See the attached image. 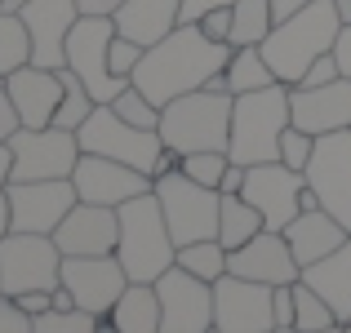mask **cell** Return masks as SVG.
<instances>
[{"label":"cell","mask_w":351,"mask_h":333,"mask_svg":"<svg viewBox=\"0 0 351 333\" xmlns=\"http://www.w3.org/2000/svg\"><path fill=\"white\" fill-rule=\"evenodd\" d=\"M338 32H343V18H338L334 0H316V5L289 14L285 23H276L271 36H267L258 49H263L267 67L276 71V80L293 89L302 76H307L311 62L325 58V53H334Z\"/></svg>","instance_id":"cell-2"},{"label":"cell","mask_w":351,"mask_h":333,"mask_svg":"<svg viewBox=\"0 0 351 333\" xmlns=\"http://www.w3.org/2000/svg\"><path fill=\"white\" fill-rule=\"evenodd\" d=\"M160 298V333H214V284L200 275L169 267L156 280Z\"/></svg>","instance_id":"cell-12"},{"label":"cell","mask_w":351,"mask_h":333,"mask_svg":"<svg viewBox=\"0 0 351 333\" xmlns=\"http://www.w3.org/2000/svg\"><path fill=\"white\" fill-rule=\"evenodd\" d=\"M120 214V240H116V258L125 267V275L134 284H156L173 262H178V245L169 236L165 209L156 200V191L134 196L116 209Z\"/></svg>","instance_id":"cell-3"},{"label":"cell","mask_w":351,"mask_h":333,"mask_svg":"<svg viewBox=\"0 0 351 333\" xmlns=\"http://www.w3.org/2000/svg\"><path fill=\"white\" fill-rule=\"evenodd\" d=\"M9 169H14V156H9V143H0V187H9Z\"/></svg>","instance_id":"cell-51"},{"label":"cell","mask_w":351,"mask_h":333,"mask_svg":"<svg viewBox=\"0 0 351 333\" xmlns=\"http://www.w3.org/2000/svg\"><path fill=\"white\" fill-rule=\"evenodd\" d=\"M0 333H32V316L5 293H0Z\"/></svg>","instance_id":"cell-40"},{"label":"cell","mask_w":351,"mask_h":333,"mask_svg":"<svg viewBox=\"0 0 351 333\" xmlns=\"http://www.w3.org/2000/svg\"><path fill=\"white\" fill-rule=\"evenodd\" d=\"M223 76H227V94H254V89L280 85V80H276V71L267 67V58H263V49H258V45H249V49H232Z\"/></svg>","instance_id":"cell-28"},{"label":"cell","mask_w":351,"mask_h":333,"mask_svg":"<svg viewBox=\"0 0 351 333\" xmlns=\"http://www.w3.org/2000/svg\"><path fill=\"white\" fill-rule=\"evenodd\" d=\"M302 284H311V289L334 307L338 325H347V320H351V236L329 258L302 267Z\"/></svg>","instance_id":"cell-25"},{"label":"cell","mask_w":351,"mask_h":333,"mask_svg":"<svg viewBox=\"0 0 351 333\" xmlns=\"http://www.w3.org/2000/svg\"><path fill=\"white\" fill-rule=\"evenodd\" d=\"M9 156H14V169L9 182H49V178H71L80 160V138L71 129H18L9 138Z\"/></svg>","instance_id":"cell-10"},{"label":"cell","mask_w":351,"mask_h":333,"mask_svg":"<svg viewBox=\"0 0 351 333\" xmlns=\"http://www.w3.org/2000/svg\"><path fill=\"white\" fill-rule=\"evenodd\" d=\"M347 325H351V320H347Z\"/></svg>","instance_id":"cell-59"},{"label":"cell","mask_w":351,"mask_h":333,"mask_svg":"<svg viewBox=\"0 0 351 333\" xmlns=\"http://www.w3.org/2000/svg\"><path fill=\"white\" fill-rule=\"evenodd\" d=\"M227 58H232V45L209 40L196 23H178L165 40H156L143 53V62H138L129 85L143 89L156 107H169L173 98L205 89L227 67Z\"/></svg>","instance_id":"cell-1"},{"label":"cell","mask_w":351,"mask_h":333,"mask_svg":"<svg viewBox=\"0 0 351 333\" xmlns=\"http://www.w3.org/2000/svg\"><path fill=\"white\" fill-rule=\"evenodd\" d=\"M196 27L209 36V40H223V45H227V36H232V5H227V9H214V14H205Z\"/></svg>","instance_id":"cell-42"},{"label":"cell","mask_w":351,"mask_h":333,"mask_svg":"<svg viewBox=\"0 0 351 333\" xmlns=\"http://www.w3.org/2000/svg\"><path fill=\"white\" fill-rule=\"evenodd\" d=\"M53 311H76V302H71V293L62 289V284L53 289Z\"/></svg>","instance_id":"cell-52"},{"label":"cell","mask_w":351,"mask_h":333,"mask_svg":"<svg viewBox=\"0 0 351 333\" xmlns=\"http://www.w3.org/2000/svg\"><path fill=\"white\" fill-rule=\"evenodd\" d=\"M289 125H298L302 134H343L351 129V80L338 76L320 89H289Z\"/></svg>","instance_id":"cell-19"},{"label":"cell","mask_w":351,"mask_h":333,"mask_svg":"<svg viewBox=\"0 0 351 333\" xmlns=\"http://www.w3.org/2000/svg\"><path fill=\"white\" fill-rule=\"evenodd\" d=\"M240 196L263 214L267 231H285L293 218L302 214V209H307V173L289 169V164H280V160L249 164Z\"/></svg>","instance_id":"cell-11"},{"label":"cell","mask_w":351,"mask_h":333,"mask_svg":"<svg viewBox=\"0 0 351 333\" xmlns=\"http://www.w3.org/2000/svg\"><path fill=\"white\" fill-rule=\"evenodd\" d=\"M94 333H120V329H116V325H112V320H107V316H103V320H98V325H94Z\"/></svg>","instance_id":"cell-55"},{"label":"cell","mask_w":351,"mask_h":333,"mask_svg":"<svg viewBox=\"0 0 351 333\" xmlns=\"http://www.w3.org/2000/svg\"><path fill=\"white\" fill-rule=\"evenodd\" d=\"M116 240H120V214L107 205H85V200H76L71 214L53 231V245L62 249V258L116 254Z\"/></svg>","instance_id":"cell-21"},{"label":"cell","mask_w":351,"mask_h":333,"mask_svg":"<svg viewBox=\"0 0 351 333\" xmlns=\"http://www.w3.org/2000/svg\"><path fill=\"white\" fill-rule=\"evenodd\" d=\"M112 36H116L112 18H89V14H80L76 27H71V36H67V67L85 80V89L94 94L98 107H112L116 98L129 89V80L112 76V67H107Z\"/></svg>","instance_id":"cell-9"},{"label":"cell","mask_w":351,"mask_h":333,"mask_svg":"<svg viewBox=\"0 0 351 333\" xmlns=\"http://www.w3.org/2000/svg\"><path fill=\"white\" fill-rule=\"evenodd\" d=\"M9 209H14V231H32V236H53L58 222L76 205V187L71 178H49V182H9Z\"/></svg>","instance_id":"cell-17"},{"label":"cell","mask_w":351,"mask_h":333,"mask_svg":"<svg viewBox=\"0 0 351 333\" xmlns=\"http://www.w3.org/2000/svg\"><path fill=\"white\" fill-rule=\"evenodd\" d=\"M5 94L14 98L23 129H49L53 116H58V103H62V80H58V71L27 62V67L5 76Z\"/></svg>","instance_id":"cell-22"},{"label":"cell","mask_w":351,"mask_h":333,"mask_svg":"<svg viewBox=\"0 0 351 333\" xmlns=\"http://www.w3.org/2000/svg\"><path fill=\"white\" fill-rule=\"evenodd\" d=\"M80 9L76 0H27L23 5V23L32 32V62L36 67H67V36L76 27Z\"/></svg>","instance_id":"cell-20"},{"label":"cell","mask_w":351,"mask_h":333,"mask_svg":"<svg viewBox=\"0 0 351 333\" xmlns=\"http://www.w3.org/2000/svg\"><path fill=\"white\" fill-rule=\"evenodd\" d=\"M347 236H351V231H347L334 214H325L320 205H316V209H302V214L293 218L289 227H285V240H289L298 267H311V262H320V258H329Z\"/></svg>","instance_id":"cell-23"},{"label":"cell","mask_w":351,"mask_h":333,"mask_svg":"<svg viewBox=\"0 0 351 333\" xmlns=\"http://www.w3.org/2000/svg\"><path fill=\"white\" fill-rule=\"evenodd\" d=\"M112 111L120 120H129V125H138V129H160V107H156L143 89H134V85L112 103Z\"/></svg>","instance_id":"cell-35"},{"label":"cell","mask_w":351,"mask_h":333,"mask_svg":"<svg viewBox=\"0 0 351 333\" xmlns=\"http://www.w3.org/2000/svg\"><path fill=\"white\" fill-rule=\"evenodd\" d=\"M338 333H351V325H338Z\"/></svg>","instance_id":"cell-57"},{"label":"cell","mask_w":351,"mask_h":333,"mask_svg":"<svg viewBox=\"0 0 351 333\" xmlns=\"http://www.w3.org/2000/svg\"><path fill=\"white\" fill-rule=\"evenodd\" d=\"M293 329H307V333H320V329H338V316L325 298H320L311 284H293Z\"/></svg>","instance_id":"cell-33"},{"label":"cell","mask_w":351,"mask_h":333,"mask_svg":"<svg viewBox=\"0 0 351 333\" xmlns=\"http://www.w3.org/2000/svg\"><path fill=\"white\" fill-rule=\"evenodd\" d=\"M129 275L120 267L116 254H98V258H62V289L71 293L76 311H89V316L103 320L107 311L120 302V293L129 289Z\"/></svg>","instance_id":"cell-15"},{"label":"cell","mask_w":351,"mask_h":333,"mask_svg":"<svg viewBox=\"0 0 351 333\" xmlns=\"http://www.w3.org/2000/svg\"><path fill=\"white\" fill-rule=\"evenodd\" d=\"M156 200L165 209L173 245H196V240H218V209H223V191L191 182L182 169L160 173L156 178Z\"/></svg>","instance_id":"cell-7"},{"label":"cell","mask_w":351,"mask_h":333,"mask_svg":"<svg viewBox=\"0 0 351 333\" xmlns=\"http://www.w3.org/2000/svg\"><path fill=\"white\" fill-rule=\"evenodd\" d=\"M276 333H307V329H276ZM320 333H338V329H320Z\"/></svg>","instance_id":"cell-56"},{"label":"cell","mask_w":351,"mask_h":333,"mask_svg":"<svg viewBox=\"0 0 351 333\" xmlns=\"http://www.w3.org/2000/svg\"><path fill=\"white\" fill-rule=\"evenodd\" d=\"M58 80H62V103H58V116H53V125L76 134V129L85 125L89 116H94L98 103H94V94L85 89V80H80L71 67H58Z\"/></svg>","instance_id":"cell-30"},{"label":"cell","mask_w":351,"mask_h":333,"mask_svg":"<svg viewBox=\"0 0 351 333\" xmlns=\"http://www.w3.org/2000/svg\"><path fill=\"white\" fill-rule=\"evenodd\" d=\"M14 231V209H9V191L0 187V240Z\"/></svg>","instance_id":"cell-50"},{"label":"cell","mask_w":351,"mask_h":333,"mask_svg":"<svg viewBox=\"0 0 351 333\" xmlns=\"http://www.w3.org/2000/svg\"><path fill=\"white\" fill-rule=\"evenodd\" d=\"M98 316L89 311H45L32 320V333H94Z\"/></svg>","instance_id":"cell-36"},{"label":"cell","mask_w":351,"mask_h":333,"mask_svg":"<svg viewBox=\"0 0 351 333\" xmlns=\"http://www.w3.org/2000/svg\"><path fill=\"white\" fill-rule=\"evenodd\" d=\"M62 284V249L53 236H32V231H9L0 240V293H53Z\"/></svg>","instance_id":"cell-8"},{"label":"cell","mask_w":351,"mask_h":333,"mask_svg":"<svg viewBox=\"0 0 351 333\" xmlns=\"http://www.w3.org/2000/svg\"><path fill=\"white\" fill-rule=\"evenodd\" d=\"M307 5H316V0H271V14H276V23H285L289 14H298Z\"/></svg>","instance_id":"cell-49"},{"label":"cell","mask_w":351,"mask_h":333,"mask_svg":"<svg viewBox=\"0 0 351 333\" xmlns=\"http://www.w3.org/2000/svg\"><path fill=\"white\" fill-rule=\"evenodd\" d=\"M23 5H27V0H0V9H5V14H23Z\"/></svg>","instance_id":"cell-54"},{"label":"cell","mask_w":351,"mask_h":333,"mask_svg":"<svg viewBox=\"0 0 351 333\" xmlns=\"http://www.w3.org/2000/svg\"><path fill=\"white\" fill-rule=\"evenodd\" d=\"M271 284L240 280L227 271L214 280V333H276Z\"/></svg>","instance_id":"cell-14"},{"label":"cell","mask_w":351,"mask_h":333,"mask_svg":"<svg viewBox=\"0 0 351 333\" xmlns=\"http://www.w3.org/2000/svg\"><path fill=\"white\" fill-rule=\"evenodd\" d=\"M289 129V85H267L254 94H236L232 103V164H271L280 160V134Z\"/></svg>","instance_id":"cell-4"},{"label":"cell","mask_w":351,"mask_h":333,"mask_svg":"<svg viewBox=\"0 0 351 333\" xmlns=\"http://www.w3.org/2000/svg\"><path fill=\"white\" fill-rule=\"evenodd\" d=\"M32 62V32H27L23 14H5L0 9V71H18Z\"/></svg>","instance_id":"cell-32"},{"label":"cell","mask_w":351,"mask_h":333,"mask_svg":"<svg viewBox=\"0 0 351 333\" xmlns=\"http://www.w3.org/2000/svg\"><path fill=\"white\" fill-rule=\"evenodd\" d=\"M120 5H125V0H76V9L89 14V18H112Z\"/></svg>","instance_id":"cell-47"},{"label":"cell","mask_w":351,"mask_h":333,"mask_svg":"<svg viewBox=\"0 0 351 333\" xmlns=\"http://www.w3.org/2000/svg\"><path fill=\"white\" fill-rule=\"evenodd\" d=\"M338 76H343V71H338V58H334V53H325V58H316L307 67V76H302L298 85L302 89H320V85H329V80H338Z\"/></svg>","instance_id":"cell-39"},{"label":"cell","mask_w":351,"mask_h":333,"mask_svg":"<svg viewBox=\"0 0 351 333\" xmlns=\"http://www.w3.org/2000/svg\"><path fill=\"white\" fill-rule=\"evenodd\" d=\"M107 320L120 333H160V298H156V284H129L120 293V302L107 311Z\"/></svg>","instance_id":"cell-26"},{"label":"cell","mask_w":351,"mask_h":333,"mask_svg":"<svg viewBox=\"0 0 351 333\" xmlns=\"http://www.w3.org/2000/svg\"><path fill=\"white\" fill-rule=\"evenodd\" d=\"M276 27V14H271V0H236L232 5V36L227 45L232 49H249V45H263Z\"/></svg>","instance_id":"cell-29"},{"label":"cell","mask_w":351,"mask_h":333,"mask_svg":"<svg viewBox=\"0 0 351 333\" xmlns=\"http://www.w3.org/2000/svg\"><path fill=\"white\" fill-rule=\"evenodd\" d=\"M71 187L85 205H107V209H120L125 200L134 196H147L156 187V178H147L143 169H129L120 160H107V156H89L80 151L76 169H71Z\"/></svg>","instance_id":"cell-16"},{"label":"cell","mask_w":351,"mask_h":333,"mask_svg":"<svg viewBox=\"0 0 351 333\" xmlns=\"http://www.w3.org/2000/svg\"><path fill=\"white\" fill-rule=\"evenodd\" d=\"M258 231H267L263 214H258L245 196H223V209H218V245L232 254V249L249 245Z\"/></svg>","instance_id":"cell-27"},{"label":"cell","mask_w":351,"mask_h":333,"mask_svg":"<svg viewBox=\"0 0 351 333\" xmlns=\"http://www.w3.org/2000/svg\"><path fill=\"white\" fill-rule=\"evenodd\" d=\"M143 45L138 40H129V36H112V49H107V67H112V76L120 80H134V71H138V62H143Z\"/></svg>","instance_id":"cell-38"},{"label":"cell","mask_w":351,"mask_h":333,"mask_svg":"<svg viewBox=\"0 0 351 333\" xmlns=\"http://www.w3.org/2000/svg\"><path fill=\"white\" fill-rule=\"evenodd\" d=\"M232 103H236V94H223V89H209V85L196 89V94L173 98L169 107H160V143L178 156L227 151Z\"/></svg>","instance_id":"cell-5"},{"label":"cell","mask_w":351,"mask_h":333,"mask_svg":"<svg viewBox=\"0 0 351 333\" xmlns=\"http://www.w3.org/2000/svg\"><path fill=\"white\" fill-rule=\"evenodd\" d=\"M227 271L240 275V280L271 284V289H276V284L302 280V267H298V258H293L285 231H258L249 245L232 249V258H227Z\"/></svg>","instance_id":"cell-18"},{"label":"cell","mask_w":351,"mask_h":333,"mask_svg":"<svg viewBox=\"0 0 351 333\" xmlns=\"http://www.w3.org/2000/svg\"><path fill=\"white\" fill-rule=\"evenodd\" d=\"M18 129H23V120H18V107H14V98L0 89V143H9Z\"/></svg>","instance_id":"cell-44"},{"label":"cell","mask_w":351,"mask_h":333,"mask_svg":"<svg viewBox=\"0 0 351 333\" xmlns=\"http://www.w3.org/2000/svg\"><path fill=\"white\" fill-rule=\"evenodd\" d=\"M311 151H316V138H311V134H302L298 125H289V129L280 134V164H289V169L307 173Z\"/></svg>","instance_id":"cell-37"},{"label":"cell","mask_w":351,"mask_h":333,"mask_svg":"<svg viewBox=\"0 0 351 333\" xmlns=\"http://www.w3.org/2000/svg\"><path fill=\"white\" fill-rule=\"evenodd\" d=\"M227 258L232 254H227L218 240H196V245H178V262L173 267H182V271L200 275L205 284H214V280L227 275Z\"/></svg>","instance_id":"cell-31"},{"label":"cell","mask_w":351,"mask_h":333,"mask_svg":"<svg viewBox=\"0 0 351 333\" xmlns=\"http://www.w3.org/2000/svg\"><path fill=\"white\" fill-rule=\"evenodd\" d=\"M293 284H298V280H293ZM293 284H276V293H271L276 329H293Z\"/></svg>","instance_id":"cell-41"},{"label":"cell","mask_w":351,"mask_h":333,"mask_svg":"<svg viewBox=\"0 0 351 333\" xmlns=\"http://www.w3.org/2000/svg\"><path fill=\"white\" fill-rule=\"evenodd\" d=\"M0 89H5V71H0Z\"/></svg>","instance_id":"cell-58"},{"label":"cell","mask_w":351,"mask_h":333,"mask_svg":"<svg viewBox=\"0 0 351 333\" xmlns=\"http://www.w3.org/2000/svg\"><path fill=\"white\" fill-rule=\"evenodd\" d=\"M14 302H18V307H23L32 320H36V316H45V311H53V293H45V289H36V293H18Z\"/></svg>","instance_id":"cell-45"},{"label":"cell","mask_w":351,"mask_h":333,"mask_svg":"<svg viewBox=\"0 0 351 333\" xmlns=\"http://www.w3.org/2000/svg\"><path fill=\"white\" fill-rule=\"evenodd\" d=\"M307 187L316 191L320 209L334 214L351 231V129L343 134H320L307 164Z\"/></svg>","instance_id":"cell-13"},{"label":"cell","mask_w":351,"mask_h":333,"mask_svg":"<svg viewBox=\"0 0 351 333\" xmlns=\"http://www.w3.org/2000/svg\"><path fill=\"white\" fill-rule=\"evenodd\" d=\"M227 5H236V0H182V5H178V23H200L205 14L227 9Z\"/></svg>","instance_id":"cell-43"},{"label":"cell","mask_w":351,"mask_h":333,"mask_svg":"<svg viewBox=\"0 0 351 333\" xmlns=\"http://www.w3.org/2000/svg\"><path fill=\"white\" fill-rule=\"evenodd\" d=\"M240 187H245V164H232V169L223 173V182H218V191H223V196H240Z\"/></svg>","instance_id":"cell-48"},{"label":"cell","mask_w":351,"mask_h":333,"mask_svg":"<svg viewBox=\"0 0 351 333\" xmlns=\"http://www.w3.org/2000/svg\"><path fill=\"white\" fill-rule=\"evenodd\" d=\"M334 9H338V18H343V27H351V0H334Z\"/></svg>","instance_id":"cell-53"},{"label":"cell","mask_w":351,"mask_h":333,"mask_svg":"<svg viewBox=\"0 0 351 333\" xmlns=\"http://www.w3.org/2000/svg\"><path fill=\"white\" fill-rule=\"evenodd\" d=\"M334 58H338V71L351 80V27H343L338 32V40H334Z\"/></svg>","instance_id":"cell-46"},{"label":"cell","mask_w":351,"mask_h":333,"mask_svg":"<svg viewBox=\"0 0 351 333\" xmlns=\"http://www.w3.org/2000/svg\"><path fill=\"white\" fill-rule=\"evenodd\" d=\"M178 5L182 0H125L112 14L116 36H129V40H138L143 49H152L156 40H165V36L178 27Z\"/></svg>","instance_id":"cell-24"},{"label":"cell","mask_w":351,"mask_h":333,"mask_svg":"<svg viewBox=\"0 0 351 333\" xmlns=\"http://www.w3.org/2000/svg\"><path fill=\"white\" fill-rule=\"evenodd\" d=\"M80 151L89 156H107V160H120L129 169H143L147 178L160 173V160L169 147L160 143V129H138L129 120H120L112 107H94V116L76 129Z\"/></svg>","instance_id":"cell-6"},{"label":"cell","mask_w":351,"mask_h":333,"mask_svg":"<svg viewBox=\"0 0 351 333\" xmlns=\"http://www.w3.org/2000/svg\"><path fill=\"white\" fill-rule=\"evenodd\" d=\"M178 169L187 173L191 182H200V187H214L223 182V173L232 169V156L227 151H191V156H178Z\"/></svg>","instance_id":"cell-34"}]
</instances>
